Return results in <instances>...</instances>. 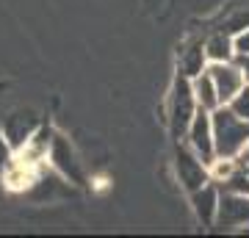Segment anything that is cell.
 <instances>
[{
    "mask_svg": "<svg viewBox=\"0 0 249 238\" xmlns=\"http://www.w3.org/2000/svg\"><path fill=\"white\" fill-rule=\"evenodd\" d=\"M196 111H199V103L194 97L191 78L178 72L175 80H172V89H169V103H166V122H169V130L175 136V141L186 136L188 125L194 122Z\"/></svg>",
    "mask_w": 249,
    "mask_h": 238,
    "instance_id": "1",
    "label": "cell"
},
{
    "mask_svg": "<svg viewBox=\"0 0 249 238\" xmlns=\"http://www.w3.org/2000/svg\"><path fill=\"white\" fill-rule=\"evenodd\" d=\"M213 119V139H216V155H232L238 158L244 144L249 141V122L241 119L230 106H219L211 111Z\"/></svg>",
    "mask_w": 249,
    "mask_h": 238,
    "instance_id": "2",
    "label": "cell"
},
{
    "mask_svg": "<svg viewBox=\"0 0 249 238\" xmlns=\"http://www.w3.org/2000/svg\"><path fill=\"white\" fill-rule=\"evenodd\" d=\"M172 166H175L178 183L186 188L188 194L196 191V188H202L205 183H211V169H208V164L183 139L175 141V161H172Z\"/></svg>",
    "mask_w": 249,
    "mask_h": 238,
    "instance_id": "3",
    "label": "cell"
},
{
    "mask_svg": "<svg viewBox=\"0 0 249 238\" xmlns=\"http://www.w3.org/2000/svg\"><path fill=\"white\" fill-rule=\"evenodd\" d=\"M47 166H53L55 172H58L64 180H70V183H78V185L86 183L83 164L78 161V152H75V147L70 144V139L61 136V133H55L53 147H50V158H47Z\"/></svg>",
    "mask_w": 249,
    "mask_h": 238,
    "instance_id": "4",
    "label": "cell"
},
{
    "mask_svg": "<svg viewBox=\"0 0 249 238\" xmlns=\"http://www.w3.org/2000/svg\"><path fill=\"white\" fill-rule=\"evenodd\" d=\"M188 147L205 161V164H211L216 158V139H213V119H211V111L208 108H199L194 116V122L188 125L186 136H183Z\"/></svg>",
    "mask_w": 249,
    "mask_h": 238,
    "instance_id": "5",
    "label": "cell"
},
{
    "mask_svg": "<svg viewBox=\"0 0 249 238\" xmlns=\"http://www.w3.org/2000/svg\"><path fill=\"white\" fill-rule=\"evenodd\" d=\"M208 72L213 78V86H216V94L222 100V106H230L235 94L241 89L247 86V78H244V70L238 67V61H213L208 64Z\"/></svg>",
    "mask_w": 249,
    "mask_h": 238,
    "instance_id": "6",
    "label": "cell"
},
{
    "mask_svg": "<svg viewBox=\"0 0 249 238\" xmlns=\"http://www.w3.org/2000/svg\"><path fill=\"white\" fill-rule=\"evenodd\" d=\"M53 139H55V130L50 128V125H39L31 136H28V141L19 147V150H14V155H17L19 161H25L28 166H36L42 169L47 164V158H50V147H53Z\"/></svg>",
    "mask_w": 249,
    "mask_h": 238,
    "instance_id": "7",
    "label": "cell"
},
{
    "mask_svg": "<svg viewBox=\"0 0 249 238\" xmlns=\"http://www.w3.org/2000/svg\"><path fill=\"white\" fill-rule=\"evenodd\" d=\"M188 202H191V211H194L196 221L202 227H216V216H219V202H222V188L211 180L205 183L202 188H196L188 194Z\"/></svg>",
    "mask_w": 249,
    "mask_h": 238,
    "instance_id": "8",
    "label": "cell"
},
{
    "mask_svg": "<svg viewBox=\"0 0 249 238\" xmlns=\"http://www.w3.org/2000/svg\"><path fill=\"white\" fill-rule=\"evenodd\" d=\"M249 224V197L241 194H227L222 191V202H219V216H216V227L241 233Z\"/></svg>",
    "mask_w": 249,
    "mask_h": 238,
    "instance_id": "9",
    "label": "cell"
},
{
    "mask_svg": "<svg viewBox=\"0 0 249 238\" xmlns=\"http://www.w3.org/2000/svg\"><path fill=\"white\" fill-rule=\"evenodd\" d=\"M36 128H39V119H36L31 111H14V114L6 116V122H3V136H6V141H9L14 150H19Z\"/></svg>",
    "mask_w": 249,
    "mask_h": 238,
    "instance_id": "10",
    "label": "cell"
},
{
    "mask_svg": "<svg viewBox=\"0 0 249 238\" xmlns=\"http://www.w3.org/2000/svg\"><path fill=\"white\" fill-rule=\"evenodd\" d=\"M208 53H205V42H188L178 53V72L194 80L196 75H202L208 70Z\"/></svg>",
    "mask_w": 249,
    "mask_h": 238,
    "instance_id": "11",
    "label": "cell"
},
{
    "mask_svg": "<svg viewBox=\"0 0 249 238\" xmlns=\"http://www.w3.org/2000/svg\"><path fill=\"white\" fill-rule=\"evenodd\" d=\"M3 185L9 188V191H25L31 185L36 183V177H39V169L36 166H28L25 161H19L17 155L9 161V166L3 169Z\"/></svg>",
    "mask_w": 249,
    "mask_h": 238,
    "instance_id": "12",
    "label": "cell"
},
{
    "mask_svg": "<svg viewBox=\"0 0 249 238\" xmlns=\"http://www.w3.org/2000/svg\"><path fill=\"white\" fill-rule=\"evenodd\" d=\"M205 53H208V61H232L235 58V34H230L227 28L216 31L205 39Z\"/></svg>",
    "mask_w": 249,
    "mask_h": 238,
    "instance_id": "13",
    "label": "cell"
},
{
    "mask_svg": "<svg viewBox=\"0 0 249 238\" xmlns=\"http://www.w3.org/2000/svg\"><path fill=\"white\" fill-rule=\"evenodd\" d=\"M191 86H194V97L199 103V108H208V111H213V108L222 106V100L216 94V86H213V78H211V72L205 70L202 75H196L191 80Z\"/></svg>",
    "mask_w": 249,
    "mask_h": 238,
    "instance_id": "14",
    "label": "cell"
},
{
    "mask_svg": "<svg viewBox=\"0 0 249 238\" xmlns=\"http://www.w3.org/2000/svg\"><path fill=\"white\" fill-rule=\"evenodd\" d=\"M208 169H211V180H213L216 185H222L227 177H232L238 172L241 164H238V158H232V155H216V158L208 164Z\"/></svg>",
    "mask_w": 249,
    "mask_h": 238,
    "instance_id": "15",
    "label": "cell"
},
{
    "mask_svg": "<svg viewBox=\"0 0 249 238\" xmlns=\"http://www.w3.org/2000/svg\"><path fill=\"white\" fill-rule=\"evenodd\" d=\"M222 191H227V194H241V197H249V172L244 166L235 172L232 177H227L222 185H219Z\"/></svg>",
    "mask_w": 249,
    "mask_h": 238,
    "instance_id": "16",
    "label": "cell"
},
{
    "mask_svg": "<svg viewBox=\"0 0 249 238\" xmlns=\"http://www.w3.org/2000/svg\"><path fill=\"white\" fill-rule=\"evenodd\" d=\"M230 108L241 116V119H247V122H249V83L241 89L238 94H235V100L230 103Z\"/></svg>",
    "mask_w": 249,
    "mask_h": 238,
    "instance_id": "17",
    "label": "cell"
},
{
    "mask_svg": "<svg viewBox=\"0 0 249 238\" xmlns=\"http://www.w3.org/2000/svg\"><path fill=\"white\" fill-rule=\"evenodd\" d=\"M235 53H238V55H247L249 53V25L235 34Z\"/></svg>",
    "mask_w": 249,
    "mask_h": 238,
    "instance_id": "18",
    "label": "cell"
},
{
    "mask_svg": "<svg viewBox=\"0 0 249 238\" xmlns=\"http://www.w3.org/2000/svg\"><path fill=\"white\" fill-rule=\"evenodd\" d=\"M235 61H238V67L244 70V78H247V83H249V53L247 55H235Z\"/></svg>",
    "mask_w": 249,
    "mask_h": 238,
    "instance_id": "19",
    "label": "cell"
},
{
    "mask_svg": "<svg viewBox=\"0 0 249 238\" xmlns=\"http://www.w3.org/2000/svg\"><path fill=\"white\" fill-rule=\"evenodd\" d=\"M238 164H241V166H244V169L249 166V141H247V144H244V150L238 152Z\"/></svg>",
    "mask_w": 249,
    "mask_h": 238,
    "instance_id": "20",
    "label": "cell"
},
{
    "mask_svg": "<svg viewBox=\"0 0 249 238\" xmlns=\"http://www.w3.org/2000/svg\"><path fill=\"white\" fill-rule=\"evenodd\" d=\"M247 172H249V166H247Z\"/></svg>",
    "mask_w": 249,
    "mask_h": 238,
    "instance_id": "21",
    "label": "cell"
}]
</instances>
